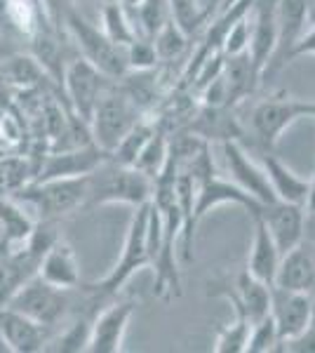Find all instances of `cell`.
Masks as SVG:
<instances>
[{"label": "cell", "mask_w": 315, "mask_h": 353, "mask_svg": "<svg viewBox=\"0 0 315 353\" xmlns=\"http://www.w3.org/2000/svg\"><path fill=\"white\" fill-rule=\"evenodd\" d=\"M259 217L263 219V224H266V229L271 233L273 241H276L280 252H287V250L303 243L306 224H308L306 208L276 201V203L263 205Z\"/></svg>", "instance_id": "2e32d148"}, {"label": "cell", "mask_w": 315, "mask_h": 353, "mask_svg": "<svg viewBox=\"0 0 315 353\" xmlns=\"http://www.w3.org/2000/svg\"><path fill=\"white\" fill-rule=\"evenodd\" d=\"M268 351H280L278 327H276V323H273L271 313L263 316L261 321L252 323L245 353H268Z\"/></svg>", "instance_id": "1f68e13d"}, {"label": "cell", "mask_w": 315, "mask_h": 353, "mask_svg": "<svg viewBox=\"0 0 315 353\" xmlns=\"http://www.w3.org/2000/svg\"><path fill=\"white\" fill-rule=\"evenodd\" d=\"M193 186H196V208H193V214H196L198 224L205 219V214L221 208V205H238V208L247 210L252 217L263 210V205L259 201H254V198H252L250 193H245L238 184H233L231 179H223V176H219L216 172Z\"/></svg>", "instance_id": "4fadbf2b"}, {"label": "cell", "mask_w": 315, "mask_h": 353, "mask_svg": "<svg viewBox=\"0 0 315 353\" xmlns=\"http://www.w3.org/2000/svg\"><path fill=\"white\" fill-rule=\"evenodd\" d=\"M64 28L73 45L78 48V54L83 59H88L92 66L99 68L111 81H120L130 71L125 48H120L111 38H106L104 31L96 26V21L85 17L83 12H78L76 8L68 12Z\"/></svg>", "instance_id": "8992f818"}, {"label": "cell", "mask_w": 315, "mask_h": 353, "mask_svg": "<svg viewBox=\"0 0 315 353\" xmlns=\"http://www.w3.org/2000/svg\"><path fill=\"white\" fill-rule=\"evenodd\" d=\"M125 57H128L130 71H151V68L160 66L156 45H153L151 38H144V36L134 38V41L125 48Z\"/></svg>", "instance_id": "d6a6232c"}, {"label": "cell", "mask_w": 315, "mask_h": 353, "mask_svg": "<svg viewBox=\"0 0 315 353\" xmlns=\"http://www.w3.org/2000/svg\"><path fill=\"white\" fill-rule=\"evenodd\" d=\"M146 113L132 101V97L113 81L111 88L96 101L94 113L90 118V134L101 151L111 156V151L120 144L125 134L144 118Z\"/></svg>", "instance_id": "5b68a950"}, {"label": "cell", "mask_w": 315, "mask_h": 353, "mask_svg": "<svg viewBox=\"0 0 315 353\" xmlns=\"http://www.w3.org/2000/svg\"><path fill=\"white\" fill-rule=\"evenodd\" d=\"M301 57H315V24L303 28V33L299 36V41L294 43V48L287 54V64L301 59Z\"/></svg>", "instance_id": "8d00e7d4"}, {"label": "cell", "mask_w": 315, "mask_h": 353, "mask_svg": "<svg viewBox=\"0 0 315 353\" xmlns=\"http://www.w3.org/2000/svg\"><path fill=\"white\" fill-rule=\"evenodd\" d=\"M118 3H120V5H123V8H125V10H134V8H136V5H139V3H141V0H118Z\"/></svg>", "instance_id": "60d3db41"}, {"label": "cell", "mask_w": 315, "mask_h": 353, "mask_svg": "<svg viewBox=\"0 0 315 353\" xmlns=\"http://www.w3.org/2000/svg\"><path fill=\"white\" fill-rule=\"evenodd\" d=\"M148 212H151V203L134 208L116 266H113L101 281L80 285V290L92 299V304H96L99 299L116 297L120 290L128 285V281L136 271L151 266V250H148Z\"/></svg>", "instance_id": "3957f363"}, {"label": "cell", "mask_w": 315, "mask_h": 353, "mask_svg": "<svg viewBox=\"0 0 315 353\" xmlns=\"http://www.w3.org/2000/svg\"><path fill=\"white\" fill-rule=\"evenodd\" d=\"M315 24V0H308V26Z\"/></svg>", "instance_id": "ab89813d"}, {"label": "cell", "mask_w": 315, "mask_h": 353, "mask_svg": "<svg viewBox=\"0 0 315 353\" xmlns=\"http://www.w3.org/2000/svg\"><path fill=\"white\" fill-rule=\"evenodd\" d=\"M259 153H261V168L266 172L268 184H271L278 201L306 208L311 179H303L301 174H296L287 163H283L278 156H273V151H259Z\"/></svg>", "instance_id": "44dd1931"}, {"label": "cell", "mask_w": 315, "mask_h": 353, "mask_svg": "<svg viewBox=\"0 0 315 353\" xmlns=\"http://www.w3.org/2000/svg\"><path fill=\"white\" fill-rule=\"evenodd\" d=\"M156 179L144 174L132 165H118L106 158L99 168L90 174V196L85 208L96 205H130L139 208L153 201Z\"/></svg>", "instance_id": "277c9868"}, {"label": "cell", "mask_w": 315, "mask_h": 353, "mask_svg": "<svg viewBox=\"0 0 315 353\" xmlns=\"http://www.w3.org/2000/svg\"><path fill=\"white\" fill-rule=\"evenodd\" d=\"M94 21H96V26L104 31V36L111 38L120 48H128L134 38H139V31H136L134 21H132V14L118 3V0L116 3L104 5Z\"/></svg>", "instance_id": "484cf974"}, {"label": "cell", "mask_w": 315, "mask_h": 353, "mask_svg": "<svg viewBox=\"0 0 315 353\" xmlns=\"http://www.w3.org/2000/svg\"><path fill=\"white\" fill-rule=\"evenodd\" d=\"M38 276L54 288L71 290V292L78 290L83 283H80V261L76 257V250L64 238H57L40 259Z\"/></svg>", "instance_id": "ffe728a7"}, {"label": "cell", "mask_w": 315, "mask_h": 353, "mask_svg": "<svg viewBox=\"0 0 315 353\" xmlns=\"http://www.w3.org/2000/svg\"><path fill=\"white\" fill-rule=\"evenodd\" d=\"M136 313V301H113L101 313H96L90 325L88 351L90 353H120L125 344V334Z\"/></svg>", "instance_id": "7c38bea8"}, {"label": "cell", "mask_w": 315, "mask_h": 353, "mask_svg": "<svg viewBox=\"0 0 315 353\" xmlns=\"http://www.w3.org/2000/svg\"><path fill=\"white\" fill-rule=\"evenodd\" d=\"M151 41H153V45H156L160 64H165V66H170L172 61L184 59V54L191 50V36L181 31V28L176 26L172 19L160 28Z\"/></svg>", "instance_id": "4316f807"}, {"label": "cell", "mask_w": 315, "mask_h": 353, "mask_svg": "<svg viewBox=\"0 0 315 353\" xmlns=\"http://www.w3.org/2000/svg\"><path fill=\"white\" fill-rule=\"evenodd\" d=\"M283 351H294V353H315V313L301 334H296L294 339L285 341Z\"/></svg>", "instance_id": "d590c367"}, {"label": "cell", "mask_w": 315, "mask_h": 353, "mask_svg": "<svg viewBox=\"0 0 315 353\" xmlns=\"http://www.w3.org/2000/svg\"><path fill=\"white\" fill-rule=\"evenodd\" d=\"M250 57L259 68L263 81V68L268 66L278 41V0H254L250 8Z\"/></svg>", "instance_id": "9a60e30c"}, {"label": "cell", "mask_w": 315, "mask_h": 353, "mask_svg": "<svg viewBox=\"0 0 315 353\" xmlns=\"http://www.w3.org/2000/svg\"><path fill=\"white\" fill-rule=\"evenodd\" d=\"M221 76H223V85H226L228 106H233V109L245 104L261 85V73L254 66V61H252L250 52L226 57Z\"/></svg>", "instance_id": "603a6c76"}, {"label": "cell", "mask_w": 315, "mask_h": 353, "mask_svg": "<svg viewBox=\"0 0 315 353\" xmlns=\"http://www.w3.org/2000/svg\"><path fill=\"white\" fill-rule=\"evenodd\" d=\"M106 158H108V153L101 151L94 141L83 144V146H73V149H61L59 153H52V156L45 158V163L40 165L38 176L33 181L92 174Z\"/></svg>", "instance_id": "e0dca14e"}, {"label": "cell", "mask_w": 315, "mask_h": 353, "mask_svg": "<svg viewBox=\"0 0 315 353\" xmlns=\"http://www.w3.org/2000/svg\"><path fill=\"white\" fill-rule=\"evenodd\" d=\"M273 285L292 290V292H313L315 294V259L306 248L296 245V248L283 252L273 278Z\"/></svg>", "instance_id": "7402d4cb"}, {"label": "cell", "mask_w": 315, "mask_h": 353, "mask_svg": "<svg viewBox=\"0 0 315 353\" xmlns=\"http://www.w3.org/2000/svg\"><path fill=\"white\" fill-rule=\"evenodd\" d=\"M68 292H71V290L50 285V283H45L36 273V276L28 278L24 285L17 290L12 294V299L5 306L24 313L26 318H31V321L52 330L57 323L66 316L68 309H71V294Z\"/></svg>", "instance_id": "52a82bcc"}, {"label": "cell", "mask_w": 315, "mask_h": 353, "mask_svg": "<svg viewBox=\"0 0 315 353\" xmlns=\"http://www.w3.org/2000/svg\"><path fill=\"white\" fill-rule=\"evenodd\" d=\"M172 21L188 36H200V31L207 24L212 10L203 8L200 0H170Z\"/></svg>", "instance_id": "f546056e"}, {"label": "cell", "mask_w": 315, "mask_h": 353, "mask_svg": "<svg viewBox=\"0 0 315 353\" xmlns=\"http://www.w3.org/2000/svg\"><path fill=\"white\" fill-rule=\"evenodd\" d=\"M308 26V0H278V41L263 78L276 76L287 66V54Z\"/></svg>", "instance_id": "5bb4252c"}, {"label": "cell", "mask_w": 315, "mask_h": 353, "mask_svg": "<svg viewBox=\"0 0 315 353\" xmlns=\"http://www.w3.org/2000/svg\"><path fill=\"white\" fill-rule=\"evenodd\" d=\"M303 118H315V99H301L285 90H278L247 106L240 121H243L245 137H250L256 149L273 151L283 134Z\"/></svg>", "instance_id": "6da1fadb"}, {"label": "cell", "mask_w": 315, "mask_h": 353, "mask_svg": "<svg viewBox=\"0 0 315 353\" xmlns=\"http://www.w3.org/2000/svg\"><path fill=\"white\" fill-rule=\"evenodd\" d=\"M252 219H254V236H252L245 271H247L250 276L259 278V281L266 283V285H273V278H276L283 252L278 250L276 241L271 238V233H268L266 224H263V219L259 214H254Z\"/></svg>", "instance_id": "cb8c5ba5"}, {"label": "cell", "mask_w": 315, "mask_h": 353, "mask_svg": "<svg viewBox=\"0 0 315 353\" xmlns=\"http://www.w3.org/2000/svg\"><path fill=\"white\" fill-rule=\"evenodd\" d=\"M90 325H92V318L90 316H80L73 325H68V330L57 337L54 341V351L59 353H80L88 351V339H90Z\"/></svg>", "instance_id": "836d02e7"}, {"label": "cell", "mask_w": 315, "mask_h": 353, "mask_svg": "<svg viewBox=\"0 0 315 353\" xmlns=\"http://www.w3.org/2000/svg\"><path fill=\"white\" fill-rule=\"evenodd\" d=\"M128 12L132 14L139 36L144 38H153L172 19L170 0H141L134 10H128Z\"/></svg>", "instance_id": "83f0119b"}, {"label": "cell", "mask_w": 315, "mask_h": 353, "mask_svg": "<svg viewBox=\"0 0 315 353\" xmlns=\"http://www.w3.org/2000/svg\"><path fill=\"white\" fill-rule=\"evenodd\" d=\"M271 318L278 327L280 337V351L283 344L294 339L296 334L303 332V327L311 323L315 313V294L313 292H292L271 285Z\"/></svg>", "instance_id": "8fae6325"}, {"label": "cell", "mask_w": 315, "mask_h": 353, "mask_svg": "<svg viewBox=\"0 0 315 353\" xmlns=\"http://www.w3.org/2000/svg\"><path fill=\"white\" fill-rule=\"evenodd\" d=\"M210 294H219L231 301L233 311L238 316L247 318L250 325L261 321L271 311V285L261 283L259 278L250 276L247 271H240L236 278L221 283H210Z\"/></svg>", "instance_id": "9c48e42d"}, {"label": "cell", "mask_w": 315, "mask_h": 353, "mask_svg": "<svg viewBox=\"0 0 315 353\" xmlns=\"http://www.w3.org/2000/svg\"><path fill=\"white\" fill-rule=\"evenodd\" d=\"M38 5L50 26L57 31H66V17L76 8V0H38Z\"/></svg>", "instance_id": "e575fe53"}, {"label": "cell", "mask_w": 315, "mask_h": 353, "mask_svg": "<svg viewBox=\"0 0 315 353\" xmlns=\"http://www.w3.org/2000/svg\"><path fill=\"white\" fill-rule=\"evenodd\" d=\"M186 132L196 134L198 139L207 141H243L245 128L243 121L238 118V109L233 106H205L200 104V109L193 113L191 121L186 123Z\"/></svg>", "instance_id": "ac0fdd59"}, {"label": "cell", "mask_w": 315, "mask_h": 353, "mask_svg": "<svg viewBox=\"0 0 315 353\" xmlns=\"http://www.w3.org/2000/svg\"><path fill=\"white\" fill-rule=\"evenodd\" d=\"M36 229V219L12 198H0V252L21 248L31 231Z\"/></svg>", "instance_id": "d4e9b609"}, {"label": "cell", "mask_w": 315, "mask_h": 353, "mask_svg": "<svg viewBox=\"0 0 315 353\" xmlns=\"http://www.w3.org/2000/svg\"><path fill=\"white\" fill-rule=\"evenodd\" d=\"M167 153H170V134H167V130L158 125V130L153 132L151 139L146 141V146L141 149L139 156H136L132 168L141 170L144 174L158 179V174L163 172L165 163H167Z\"/></svg>", "instance_id": "f1b7e54d"}, {"label": "cell", "mask_w": 315, "mask_h": 353, "mask_svg": "<svg viewBox=\"0 0 315 353\" xmlns=\"http://www.w3.org/2000/svg\"><path fill=\"white\" fill-rule=\"evenodd\" d=\"M108 3H116V0H76V10L78 12H83L85 8H92L94 14H99V10Z\"/></svg>", "instance_id": "74e56055"}, {"label": "cell", "mask_w": 315, "mask_h": 353, "mask_svg": "<svg viewBox=\"0 0 315 353\" xmlns=\"http://www.w3.org/2000/svg\"><path fill=\"white\" fill-rule=\"evenodd\" d=\"M306 212H308V217H315V170H313V176H311V191H308Z\"/></svg>", "instance_id": "f35d334b"}, {"label": "cell", "mask_w": 315, "mask_h": 353, "mask_svg": "<svg viewBox=\"0 0 315 353\" xmlns=\"http://www.w3.org/2000/svg\"><path fill=\"white\" fill-rule=\"evenodd\" d=\"M0 337L14 353H38L48 349L50 327L40 325L10 306H0Z\"/></svg>", "instance_id": "d6986e66"}, {"label": "cell", "mask_w": 315, "mask_h": 353, "mask_svg": "<svg viewBox=\"0 0 315 353\" xmlns=\"http://www.w3.org/2000/svg\"><path fill=\"white\" fill-rule=\"evenodd\" d=\"M250 321L243 316L233 318V323L221 325L216 330V339H214V349L216 353H245L247 349V339H250Z\"/></svg>", "instance_id": "4dcf8cb0"}, {"label": "cell", "mask_w": 315, "mask_h": 353, "mask_svg": "<svg viewBox=\"0 0 315 353\" xmlns=\"http://www.w3.org/2000/svg\"><path fill=\"white\" fill-rule=\"evenodd\" d=\"M223 151V163H226L228 176H231L233 184H238L245 193H250L254 201H259L261 205L276 203V193H273L271 184H268V176L263 172L261 163H256L250 156L247 149L243 146V141H223L221 144Z\"/></svg>", "instance_id": "30bf717a"}, {"label": "cell", "mask_w": 315, "mask_h": 353, "mask_svg": "<svg viewBox=\"0 0 315 353\" xmlns=\"http://www.w3.org/2000/svg\"><path fill=\"white\" fill-rule=\"evenodd\" d=\"M111 85H113L111 78L104 76L99 68L92 66L80 54L68 61L64 68V78H61V90H64V97L68 99L73 116L88 125L94 113L96 101L101 99V94Z\"/></svg>", "instance_id": "ba28073f"}, {"label": "cell", "mask_w": 315, "mask_h": 353, "mask_svg": "<svg viewBox=\"0 0 315 353\" xmlns=\"http://www.w3.org/2000/svg\"><path fill=\"white\" fill-rule=\"evenodd\" d=\"M90 174L64 176V179L28 181L19 189L10 191V198L17 201L36 221H57L66 214L88 205Z\"/></svg>", "instance_id": "7a4b0ae2"}]
</instances>
